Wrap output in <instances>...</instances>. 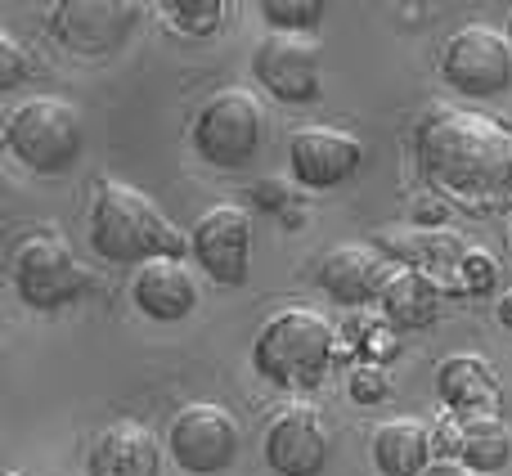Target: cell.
Returning <instances> with one entry per match:
<instances>
[{"label": "cell", "instance_id": "obj_1", "mask_svg": "<svg viewBox=\"0 0 512 476\" xmlns=\"http://www.w3.org/2000/svg\"><path fill=\"white\" fill-rule=\"evenodd\" d=\"M427 189L472 212L512 203V126L459 104H432L414 131Z\"/></svg>", "mask_w": 512, "mask_h": 476}, {"label": "cell", "instance_id": "obj_2", "mask_svg": "<svg viewBox=\"0 0 512 476\" xmlns=\"http://www.w3.org/2000/svg\"><path fill=\"white\" fill-rule=\"evenodd\" d=\"M86 234L95 256H104L108 265H135V270L149 265L153 256H185L189 247V238L167 221V212L149 194L122 185V180H99L95 185Z\"/></svg>", "mask_w": 512, "mask_h": 476}, {"label": "cell", "instance_id": "obj_3", "mask_svg": "<svg viewBox=\"0 0 512 476\" xmlns=\"http://www.w3.org/2000/svg\"><path fill=\"white\" fill-rule=\"evenodd\" d=\"M337 355V324L319 315L315 306H283L261 324L252 337V364L270 387L306 391L319 387L333 369Z\"/></svg>", "mask_w": 512, "mask_h": 476}, {"label": "cell", "instance_id": "obj_4", "mask_svg": "<svg viewBox=\"0 0 512 476\" xmlns=\"http://www.w3.org/2000/svg\"><path fill=\"white\" fill-rule=\"evenodd\" d=\"M5 149L36 176H68L86 153V126L63 95H32L5 117Z\"/></svg>", "mask_w": 512, "mask_h": 476}, {"label": "cell", "instance_id": "obj_5", "mask_svg": "<svg viewBox=\"0 0 512 476\" xmlns=\"http://www.w3.org/2000/svg\"><path fill=\"white\" fill-rule=\"evenodd\" d=\"M270 135V113L248 86H225L207 95V104L194 113L189 144L216 171H243Z\"/></svg>", "mask_w": 512, "mask_h": 476}, {"label": "cell", "instance_id": "obj_6", "mask_svg": "<svg viewBox=\"0 0 512 476\" xmlns=\"http://www.w3.org/2000/svg\"><path fill=\"white\" fill-rule=\"evenodd\" d=\"M9 283L32 310H63L95 288L90 265L77 261L59 234H27L9 256Z\"/></svg>", "mask_w": 512, "mask_h": 476}, {"label": "cell", "instance_id": "obj_7", "mask_svg": "<svg viewBox=\"0 0 512 476\" xmlns=\"http://www.w3.org/2000/svg\"><path fill=\"white\" fill-rule=\"evenodd\" d=\"M243 445V427L216 400H194L167 427V454L189 476H221L234 468Z\"/></svg>", "mask_w": 512, "mask_h": 476}, {"label": "cell", "instance_id": "obj_8", "mask_svg": "<svg viewBox=\"0 0 512 476\" xmlns=\"http://www.w3.org/2000/svg\"><path fill=\"white\" fill-rule=\"evenodd\" d=\"M441 81L468 99H495L512 86V41L490 23H463L441 50Z\"/></svg>", "mask_w": 512, "mask_h": 476}, {"label": "cell", "instance_id": "obj_9", "mask_svg": "<svg viewBox=\"0 0 512 476\" xmlns=\"http://www.w3.org/2000/svg\"><path fill=\"white\" fill-rule=\"evenodd\" d=\"M140 18L144 9L135 0H59L45 18V27L68 54L104 59V54H117L131 41Z\"/></svg>", "mask_w": 512, "mask_h": 476}, {"label": "cell", "instance_id": "obj_10", "mask_svg": "<svg viewBox=\"0 0 512 476\" xmlns=\"http://www.w3.org/2000/svg\"><path fill=\"white\" fill-rule=\"evenodd\" d=\"M189 256L221 288H243L252 279V212L239 203H216L189 230Z\"/></svg>", "mask_w": 512, "mask_h": 476}, {"label": "cell", "instance_id": "obj_11", "mask_svg": "<svg viewBox=\"0 0 512 476\" xmlns=\"http://www.w3.org/2000/svg\"><path fill=\"white\" fill-rule=\"evenodd\" d=\"M252 77L279 104H315L324 95V50L310 36L265 32L252 50Z\"/></svg>", "mask_w": 512, "mask_h": 476}, {"label": "cell", "instance_id": "obj_12", "mask_svg": "<svg viewBox=\"0 0 512 476\" xmlns=\"http://www.w3.org/2000/svg\"><path fill=\"white\" fill-rule=\"evenodd\" d=\"M396 274H400V261L382 243H337L319 261L315 283L337 306L360 310V306H378Z\"/></svg>", "mask_w": 512, "mask_h": 476}, {"label": "cell", "instance_id": "obj_13", "mask_svg": "<svg viewBox=\"0 0 512 476\" xmlns=\"http://www.w3.org/2000/svg\"><path fill=\"white\" fill-rule=\"evenodd\" d=\"M333 459V432L315 405H288L265 427V463L279 476H324Z\"/></svg>", "mask_w": 512, "mask_h": 476}, {"label": "cell", "instance_id": "obj_14", "mask_svg": "<svg viewBox=\"0 0 512 476\" xmlns=\"http://www.w3.org/2000/svg\"><path fill=\"white\" fill-rule=\"evenodd\" d=\"M364 167V140L337 126H297L288 135V171L301 189H337Z\"/></svg>", "mask_w": 512, "mask_h": 476}, {"label": "cell", "instance_id": "obj_15", "mask_svg": "<svg viewBox=\"0 0 512 476\" xmlns=\"http://www.w3.org/2000/svg\"><path fill=\"white\" fill-rule=\"evenodd\" d=\"M131 301L140 315L158 319V324H176V319L198 310V274L185 256H153L149 265L131 274Z\"/></svg>", "mask_w": 512, "mask_h": 476}, {"label": "cell", "instance_id": "obj_16", "mask_svg": "<svg viewBox=\"0 0 512 476\" xmlns=\"http://www.w3.org/2000/svg\"><path fill=\"white\" fill-rule=\"evenodd\" d=\"M86 476H162V445L135 418H113L86 450Z\"/></svg>", "mask_w": 512, "mask_h": 476}, {"label": "cell", "instance_id": "obj_17", "mask_svg": "<svg viewBox=\"0 0 512 476\" xmlns=\"http://www.w3.org/2000/svg\"><path fill=\"white\" fill-rule=\"evenodd\" d=\"M436 396H441V405L450 409V418L499 414V405H504L499 373L490 369L486 355H472V351L445 355L441 369H436Z\"/></svg>", "mask_w": 512, "mask_h": 476}, {"label": "cell", "instance_id": "obj_18", "mask_svg": "<svg viewBox=\"0 0 512 476\" xmlns=\"http://www.w3.org/2000/svg\"><path fill=\"white\" fill-rule=\"evenodd\" d=\"M373 468L382 476H423L432 468V454H436V432L423 423V418H382L378 427H373Z\"/></svg>", "mask_w": 512, "mask_h": 476}, {"label": "cell", "instance_id": "obj_19", "mask_svg": "<svg viewBox=\"0 0 512 476\" xmlns=\"http://www.w3.org/2000/svg\"><path fill=\"white\" fill-rule=\"evenodd\" d=\"M378 306H382V319H391L400 333H405V328H427L441 315V283L423 270L400 265V274L391 279V288L382 292Z\"/></svg>", "mask_w": 512, "mask_h": 476}, {"label": "cell", "instance_id": "obj_20", "mask_svg": "<svg viewBox=\"0 0 512 476\" xmlns=\"http://www.w3.org/2000/svg\"><path fill=\"white\" fill-rule=\"evenodd\" d=\"M454 459L468 463L477 476L504 472L512 463V423L504 414L459 418V450H454Z\"/></svg>", "mask_w": 512, "mask_h": 476}, {"label": "cell", "instance_id": "obj_21", "mask_svg": "<svg viewBox=\"0 0 512 476\" xmlns=\"http://www.w3.org/2000/svg\"><path fill=\"white\" fill-rule=\"evenodd\" d=\"M261 18L270 32L310 36L324 23V0H261Z\"/></svg>", "mask_w": 512, "mask_h": 476}, {"label": "cell", "instance_id": "obj_22", "mask_svg": "<svg viewBox=\"0 0 512 476\" xmlns=\"http://www.w3.org/2000/svg\"><path fill=\"white\" fill-rule=\"evenodd\" d=\"M351 342L360 346V364H387L400 351V328L391 319H364L351 324Z\"/></svg>", "mask_w": 512, "mask_h": 476}, {"label": "cell", "instance_id": "obj_23", "mask_svg": "<svg viewBox=\"0 0 512 476\" xmlns=\"http://www.w3.org/2000/svg\"><path fill=\"white\" fill-rule=\"evenodd\" d=\"M167 18H171V27L185 36H212L216 27L225 23V5L221 0H171Z\"/></svg>", "mask_w": 512, "mask_h": 476}, {"label": "cell", "instance_id": "obj_24", "mask_svg": "<svg viewBox=\"0 0 512 476\" xmlns=\"http://www.w3.org/2000/svg\"><path fill=\"white\" fill-rule=\"evenodd\" d=\"M499 283V265L486 247H468L459 261V274H454V288L459 292H490Z\"/></svg>", "mask_w": 512, "mask_h": 476}, {"label": "cell", "instance_id": "obj_25", "mask_svg": "<svg viewBox=\"0 0 512 476\" xmlns=\"http://www.w3.org/2000/svg\"><path fill=\"white\" fill-rule=\"evenodd\" d=\"M346 391H351L355 405H382L391 396V373L382 364H355L351 378H346Z\"/></svg>", "mask_w": 512, "mask_h": 476}, {"label": "cell", "instance_id": "obj_26", "mask_svg": "<svg viewBox=\"0 0 512 476\" xmlns=\"http://www.w3.org/2000/svg\"><path fill=\"white\" fill-rule=\"evenodd\" d=\"M27 54H23V45H18V36H0V86H18V81H27Z\"/></svg>", "mask_w": 512, "mask_h": 476}, {"label": "cell", "instance_id": "obj_27", "mask_svg": "<svg viewBox=\"0 0 512 476\" xmlns=\"http://www.w3.org/2000/svg\"><path fill=\"white\" fill-rule=\"evenodd\" d=\"M252 203L265 207V212L288 216L292 212V185H283V180H261V185H252Z\"/></svg>", "mask_w": 512, "mask_h": 476}, {"label": "cell", "instance_id": "obj_28", "mask_svg": "<svg viewBox=\"0 0 512 476\" xmlns=\"http://www.w3.org/2000/svg\"><path fill=\"white\" fill-rule=\"evenodd\" d=\"M423 476H477V472H472L468 463H459V459H436Z\"/></svg>", "mask_w": 512, "mask_h": 476}, {"label": "cell", "instance_id": "obj_29", "mask_svg": "<svg viewBox=\"0 0 512 476\" xmlns=\"http://www.w3.org/2000/svg\"><path fill=\"white\" fill-rule=\"evenodd\" d=\"M495 315H499V324H504V328H512V288H508V292H499Z\"/></svg>", "mask_w": 512, "mask_h": 476}, {"label": "cell", "instance_id": "obj_30", "mask_svg": "<svg viewBox=\"0 0 512 476\" xmlns=\"http://www.w3.org/2000/svg\"><path fill=\"white\" fill-rule=\"evenodd\" d=\"M508 41H512V18H508Z\"/></svg>", "mask_w": 512, "mask_h": 476}, {"label": "cell", "instance_id": "obj_31", "mask_svg": "<svg viewBox=\"0 0 512 476\" xmlns=\"http://www.w3.org/2000/svg\"><path fill=\"white\" fill-rule=\"evenodd\" d=\"M5 476H27V472H5Z\"/></svg>", "mask_w": 512, "mask_h": 476}]
</instances>
